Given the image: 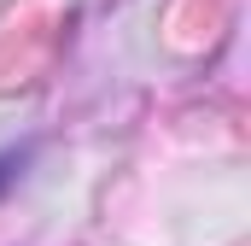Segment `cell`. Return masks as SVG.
<instances>
[{"label":"cell","instance_id":"6da1fadb","mask_svg":"<svg viewBox=\"0 0 251 246\" xmlns=\"http://www.w3.org/2000/svg\"><path fill=\"white\" fill-rule=\"evenodd\" d=\"M24 164H29V147H6V153H0V193L24 176Z\"/></svg>","mask_w":251,"mask_h":246}]
</instances>
